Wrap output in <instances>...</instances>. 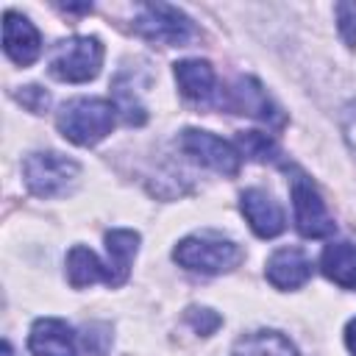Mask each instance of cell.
<instances>
[{"mask_svg": "<svg viewBox=\"0 0 356 356\" xmlns=\"http://www.w3.org/2000/svg\"><path fill=\"white\" fill-rule=\"evenodd\" d=\"M231 356H298V350L278 331H250L234 342Z\"/></svg>", "mask_w": 356, "mask_h": 356, "instance_id": "17", "label": "cell"}, {"mask_svg": "<svg viewBox=\"0 0 356 356\" xmlns=\"http://www.w3.org/2000/svg\"><path fill=\"white\" fill-rule=\"evenodd\" d=\"M19 97V103L22 106H28L31 111H44L47 108V103H50V95L44 92V89H39V86H22V92L17 95Z\"/></svg>", "mask_w": 356, "mask_h": 356, "instance_id": "22", "label": "cell"}, {"mask_svg": "<svg viewBox=\"0 0 356 356\" xmlns=\"http://www.w3.org/2000/svg\"><path fill=\"white\" fill-rule=\"evenodd\" d=\"M292 206H295V225L309 239H323L337 231V222L331 220L320 192L306 181V175L292 178Z\"/></svg>", "mask_w": 356, "mask_h": 356, "instance_id": "6", "label": "cell"}, {"mask_svg": "<svg viewBox=\"0 0 356 356\" xmlns=\"http://www.w3.org/2000/svg\"><path fill=\"white\" fill-rule=\"evenodd\" d=\"M175 81L178 89L186 100L197 103V106H209V103H222L220 100V89H217V75L211 70L209 61L200 58H184L175 64Z\"/></svg>", "mask_w": 356, "mask_h": 356, "instance_id": "10", "label": "cell"}, {"mask_svg": "<svg viewBox=\"0 0 356 356\" xmlns=\"http://www.w3.org/2000/svg\"><path fill=\"white\" fill-rule=\"evenodd\" d=\"M172 259L192 270V273H203V275H217V273H228L242 261V248L214 231H200L192 236H184L175 250Z\"/></svg>", "mask_w": 356, "mask_h": 356, "instance_id": "2", "label": "cell"}, {"mask_svg": "<svg viewBox=\"0 0 356 356\" xmlns=\"http://www.w3.org/2000/svg\"><path fill=\"white\" fill-rule=\"evenodd\" d=\"M114 120H117V106L111 100L75 97V100H67L61 106L56 125L70 142L89 147V145H97L100 139H106L111 134Z\"/></svg>", "mask_w": 356, "mask_h": 356, "instance_id": "1", "label": "cell"}, {"mask_svg": "<svg viewBox=\"0 0 356 356\" xmlns=\"http://www.w3.org/2000/svg\"><path fill=\"white\" fill-rule=\"evenodd\" d=\"M337 19H339V33L348 44H356V3H339L337 6Z\"/></svg>", "mask_w": 356, "mask_h": 356, "instance_id": "20", "label": "cell"}, {"mask_svg": "<svg viewBox=\"0 0 356 356\" xmlns=\"http://www.w3.org/2000/svg\"><path fill=\"white\" fill-rule=\"evenodd\" d=\"M186 320L192 323V328L197 331V334H211L217 325H220V317L211 312V309H189L186 312Z\"/></svg>", "mask_w": 356, "mask_h": 356, "instance_id": "21", "label": "cell"}, {"mask_svg": "<svg viewBox=\"0 0 356 356\" xmlns=\"http://www.w3.org/2000/svg\"><path fill=\"white\" fill-rule=\"evenodd\" d=\"M228 108H234L236 114H248L256 120H278V111L273 106V100L267 97V92L261 89V83L256 78H239L231 89H228Z\"/></svg>", "mask_w": 356, "mask_h": 356, "instance_id": "14", "label": "cell"}, {"mask_svg": "<svg viewBox=\"0 0 356 356\" xmlns=\"http://www.w3.org/2000/svg\"><path fill=\"white\" fill-rule=\"evenodd\" d=\"M264 275L275 289H298L312 278V259L300 248H281L267 259Z\"/></svg>", "mask_w": 356, "mask_h": 356, "instance_id": "12", "label": "cell"}, {"mask_svg": "<svg viewBox=\"0 0 356 356\" xmlns=\"http://www.w3.org/2000/svg\"><path fill=\"white\" fill-rule=\"evenodd\" d=\"M67 281L75 286V289H83V286H92L97 281H108V270L106 264L95 256V250L83 248V245H75L70 253H67Z\"/></svg>", "mask_w": 356, "mask_h": 356, "instance_id": "16", "label": "cell"}, {"mask_svg": "<svg viewBox=\"0 0 356 356\" xmlns=\"http://www.w3.org/2000/svg\"><path fill=\"white\" fill-rule=\"evenodd\" d=\"M78 172H81L78 161H72L56 150L31 153L22 164V178H25L28 189L39 197H56V195L67 192V186L78 178Z\"/></svg>", "mask_w": 356, "mask_h": 356, "instance_id": "5", "label": "cell"}, {"mask_svg": "<svg viewBox=\"0 0 356 356\" xmlns=\"http://www.w3.org/2000/svg\"><path fill=\"white\" fill-rule=\"evenodd\" d=\"M345 131H348V142H350V147H353V150H356V120H350V122H348V128H345Z\"/></svg>", "mask_w": 356, "mask_h": 356, "instance_id": "24", "label": "cell"}, {"mask_svg": "<svg viewBox=\"0 0 356 356\" xmlns=\"http://www.w3.org/2000/svg\"><path fill=\"white\" fill-rule=\"evenodd\" d=\"M136 248H139V234L131 228H114L106 234V253H108V261H106L108 281L106 284L108 286H120L128 281Z\"/></svg>", "mask_w": 356, "mask_h": 356, "instance_id": "13", "label": "cell"}, {"mask_svg": "<svg viewBox=\"0 0 356 356\" xmlns=\"http://www.w3.org/2000/svg\"><path fill=\"white\" fill-rule=\"evenodd\" d=\"M236 145L250 161H278V145L261 131H242Z\"/></svg>", "mask_w": 356, "mask_h": 356, "instance_id": "19", "label": "cell"}, {"mask_svg": "<svg viewBox=\"0 0 356 356\" xmlns=\"http://www.w3.org/2000/svg\"><path fill=\"white\" fill-rule=\"evenodd\" d=\"M134 31L142 39L164 44V47H181V44H186L195 36L192 19L181 8L167 6V3H147V6H142L139 17L134 19Z\"/></svg>", "mask_w": 356, "mask_h": 356, "instance_id": "4", "label": "cell"}, {"mask_svg": "<svg viewBox=\"0 0 356 356\" xmlns=\"http://www.w3.org/2000/svg\"><path fill=\"white\" fill-rule=\"evenodd\" d=\"M178 147L186 156H192L195 161L211 167L220 175H236L239 172V150L231 142H225V139H220V136H214L209 131L186 128L181 134V139H178Z\"/></svg>", "mask_w": 356, "mask_h": 356, "instance_id": "7", "label": "cell"}, {"mask_svg": "<svg viewBox=\"0 0 356 356\" xmlns=\"http://www.w3.org/2000/svg\"><path fill=\"white\" fill-rule=\"evenodd\" d=\"M345 345H348V350L356 356V317L348 323V328H345Z\"/></svg>", "mask_w": 356, "mask_h": 356, "instance_id": "23", "label": "cell"}, {"mask_svg": "<svg viewBox=\"0 0 356 356\" xmlns=\"http://www.w3.org/2000/svg\"><path fill=\"white\" fill-rule=\"evenodd\" d=\"M3 356H17V353H14V348H11V342H8V339H3Z\"/></svg>", "mask_w": 356, "mask_h": 356, "instance_id": "25", "label": "cell"}, {"mask_svg": "<svg viewBox=\"0 0 356 356\" xmlns=\"http://www.w3.org/2000/svg\"><path fill=\"white\" fill-rule=\"evenodd\" d=\"M103 64V44L95 36H72L56 44L50 56V75L67 83L92 81Z\"/></svg>", "mask_w": 356, "mask_h": 356, "instance_id": "3", "label": "cell"}, {"mask_svg": "<svg viewBox=\"0 0 356 356\" xmlns=\"http://www.w3.org/2000/svg\"><path fill=\"white\" fill-rule=\"evenodd\" d=\"M111 92H114V106H117V111H122L128 125H142L147 120V111H145L139 92L134 86V75L128 70L117 72V78L111 81Z\"/></svg>", "mask_w": 356, "mask_h": 356, "instance_id": "18", "label": "cell"}, {"mask_svg": "<svg viewBox=\"0 0 356 356\" xmlns=\"http://www.w3.org/2000/svg\"><path fill=\"white\" fill-rule=\"evenodd\" d=\"M239 206H242V214L248 220V225L261 236V239H273L284 231L286 225V217H284V209L281 203L264 192V189H245L242 197H239Z\"/></svg>", "mask_w": 356, "mask_h": 356, "instance_id": "9", "label": "cell"}, {"mask_svg": "<svg viewBox=\"0 0 356 356\" xmlns=\"http://www.w3.org/2000/svg\"><path fill=\"white\" fill-rule=\"evenodd\" d=\"M3 50L19 67H28L39 58L42 36H39V31L33 28V22L28 17H22L17 11L3 14Z\"/></svg>", "mask_w": 356, "mask_h": 356, "instance_id": "8", "label": "cell"}, {"mask_svg": "<svg viewBox=\"0 0 356 356\" xmlns=\"http://www.w3.org/2000/svg\"><path fill=\"white\" fill-rule=\"evenodd\" d=\"M323 275L342 289H356V248L350 242H331L320 256Z\"/></svg>", "mask_w": 356, "mask_h": 356, "instance_id": "15", "label": "cell"}, {"mask_svg": "<svg viewBox=\"0 0 356 356\" xmlns=\"http://www.w3.org/2000/svg\"><path fill=\"white\" fill-rule=\"evenodd\" d=\"M28 348L33 356H78L72 328L58 317H42L31 325Z\"/></svg>", "mask_w": 356, "mask_h": 356, "instance_id": "11", "label": "cell"}]
</instances>
